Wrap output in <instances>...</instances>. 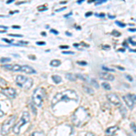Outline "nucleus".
Here are the masks:
<instances>
[{
	"mask_svg": "<svg viewBox=\"0 0 136 136\" xmlns=\"http://www.w3.org/2000/svg\"><path fill=\"white\" fill-rule=\"evenodd\" d=\"M3 41L7 42V43H8V44H12V43H13V41H10V40H8V39H6V38H4V39H3Z\"/></svg>",
	"mask_w": 136,
	"mask_h": 136,
	"instance_id": "obj_40",
	"label": "nucleus"
},
{
	"mask_svg": "<svg viewBox=\"0 0 136 136\" xmlns=\"http://www.w3.org/2000/svg\"><path fill=\"white\" fill-rule=\"evenodd\" d=\"M52 80L54 82V83H60L62 82V78L59 75H53L52 76Z\"/></svg>",
	"mask_w": 136,
	"mask_h": 136,
	"instance_id": "obj_15",
	"label": "nucleus"
},
{
	"mask_svg": "<svg viewBox=\"0 0 136 136\" xmlns=\"http://www.w3.org/2000/svg\"><path fill=\"white\" fill-rule=\"evenodd\" d=\"M108 17H109V18H115V15H108Z\"/></svg>",
	"mask_w": 136,
	"mask_h": 136,
	"instance_id": "obj_46",
	"label": "nucleus"
},
{
	"mask_svg": "<svg viewBox=\"0 0 136 136\" xmlns=\"http://www.w3.org/2000/svg\"><path fill=\"white\" fill-rule=\"evenodd\" d=\"M76 77H78V78H80V79L84 81V82H86V83H89V82H90V80H91L88 76L83 75H80V74H77V75H76Z\"/></svg>",
	"mask_w": 136,
	"mask_h": 136,
	"instance_id": "obj_13",
	"label": "nucleus"
},
{
	"mask_svg": "<svg viewBox=\"0 0 136 136\" xmlns=\"http://www.w3.org/2000/svg\"><path fill=\"white\" fill-rule=\"evenodd\" d=\"M38 11H45V10H47V6L46 5H43V6H40V7H38Z\"/></svg>",
	"mask_w": 136,
	"mask_h": 136,
	"instance_id": "obj_19",
	"label": "nucleus"
},
{
	"mask_svg": "<svg viewBox=\"0 0 136 136\" xmlns=\"http://www.w3.org/2000/svg\"><path fill=\"white\" fill-rule=\"evenodd\" d=\"M112 34H113V35H116V36H119V35H120V33H119V32H117V31H113V32H112Z\"/></svg>",
	"mask_w": 136,
	"mask_h": 136,
	"instance_id": "obj_31",
	"label": "nucleus"
},
{
	"mask_svg": "<svg viewBox=\"0 0 136 136\" xmlns=\"http://www.w3.org/2000/svg\"><path fill=\"white\" fill-rule=\"evenodd\" d=\"M106 0H99L97 2H95V5H101V4H103V3H105Z\"/></svg>",
	"mask_w": 136,
	"mask_h": 136,
	"instance_id": "obj_28",
	"label": "nucleus"
},
{
	"mask_svg": "<svg viewBox=\"0 0 136 136\" xmlns=\"http://www.w3.org/2000/svg\"><path fill=\"white\" fill-rule=\"evenodd\" d=\"M61 64V61L58 60V59H54L50 62V65L51 66H54V67H57Z\"/></svg>",
	"mask_w": 136,
	"mask_h": 136,
	"instance_id": "obj_14",
	"label": "nucleus"
},
{
	"mask_svg": "<svg viewBox=\"0 0 136 136\" xmlns=\"http://www.w3.org/2000/svg\"><path fill=\"white\" fill-rule=\"evenodd\" d=\"M72 15V12H70L68 15H64V16H65V17H67V16H69V15Z\"/></svg>",
	"mask_w": 136,
	"mask_h": 136,
	"instance_id": "obj_51",
	"label": "nucleus"
},
{
	"mask_svg": "<svg viewBox=\"0 0 136 136\" xmlns=\"http://www.w3.org/2000/svg\"><path fill=\"white\" fill-rule=\"evenodd\" d=\"M115 24H116L117 26H119L120 27H125V26H126L125 24H122V23L120 22V21H116V22H115Z\"/></svg>",
	"mask_w": 136,
	"mask_h": 136,
	"instance_id": "obj_25",
	"label": "nucleus"
},
{
	"mask_svg": "<svg viewBox=\"0 0 136 136\" xmlns=\"http://www.w3.org/2000/svg\"><path fill=\"white\" fill-rule=\"evenodd\" d=\"M65 77H66L68 80L73 81V82L76 81V77L75 76V75H73V74H66V75H65Z\"/></svg>",
	"mask_w": 136,
	"mask_h": 136,
	"instance_id": "obj_16",
	"label": "nucleus"
},
{
	"mask_svg": "<svg viewBox=\"0 0 136 136\" xmlns=\"http://www.w3.org/2000/svg\"><path fill=\"white\" fill-rule=\"evenodd\" d=\"M65 3H66V1H64V2H61L60 4H65Z\"/></svg>",
	"mask_w": 136,
	"mask_h": 136,
	"instance_id": "obj_59",
	"label": "nucleus"
},
{
	"mask_svg": "<svg viewBox=\"0 0 136 136\" xmlns=\"http://www.w3.org/2000/svg\"><path fill=\"white\" fill-rule=\"evenodd\" d=\"M65 34H67V35H72V34L69 33V32H65Z\"/></svg>",
	"mask_w": 136,
	"mask_h": 136,
	"instance_id": "obj_55",
	"label": "nucleus"
},
{
	"mask_svg": "<svg viewBox=\"0 0 136 136\" xmlns=\"http://www.w3.org/2000/svg\"><path fill=\"white\" fill-rule=\"evenodd\" d=\"M75 46H76V47H78V46H79V44H75Z\"/></svg>",
	"mask_w": 136,
	"mask_h": 136,
	"instance_id": "obj_57",
	"label": "nucleus"
},
{
	"mask_svg": "<svg viewBox=\"0 0 136 136\" xmlns=\"http://www.w3.org/2000/svg\"><path fill=\"white\" fill-rule=\"evenodd\" d=\"M118 51H120V52H124L125 49H123V48H121V49H118Z\"/></svg>",
	"mask_w": 136,
	"mask_h": 136,
	"instance_id": "obj_52",
	"label": "nucleus"
},
{
	"mask_svg": "<svg viewBox=\"0 0 136 136\" xmlns=\"http://www.w3.org/2000/svg\"><path fill=\"white\" fill-rule=\"evenodd\" d=\"M106 97H107V99H108V101H109L111 103H113V105H116V106L121 105L120 98H119L115 94H109V95H107Z\"/></svg>",
	"mask_w": 136,
	"mask_h": 136,
	"instance_id": "obj_9",
	"label": "nucleus"
},
{
	"mask_svg": "<svg viewBox=\"0 0 136 136\" xmlns=\"http://www.w3.org/2000/svg\"><path fill=\"white\" fill-rule=\"evenodd\" d=\"M131 127H132V129L133 130V132H135V123H134V122H132V123H131Z\"/></svg>",
	"mask_w": 136,
	"mask_h": 136,
	"instance_id": "obj_35",
	"label": "nucleus"
},
{
	"mask_svg": "<svg viewBox=\"0 0 136 136\" xmlns=\"http://www.w3.org/2000/svg\"><path fill=\"white\" fill-rule=\"evenodd\" d=\"M102 86L103 87L105 90H110V89H111V86H110V84L108 83H102Z\"/></svg>",
	"mask_w": 136,
	"mask_h": 136,
	"instance_id": "obj_21",
	"label": "nucleus"
},
{
	"mask_svg": "<svg viewBox=\"0 0 136 136\" xmlns=\"http://www.w3.org/2000/svg\"><path fill=\"white\" fill-rule=\"evenodd\" d=\"M100 77L103 80H107V81H113L114 80V76L113 75H111V74H108V73L106 72H103V73H100Z\"/></svg>",
	"mask_w": 136,
	"mask_h": 136,
	"instance_id": "obj_12",
	"label": "nucleus"
},
{
	"mask_svg": "<svg viewBox=\"0 0 136 136\" xmlns=\"http://www.w3.org/2000/svg\"><path fill=\"white\" fill-rule=\"evenodd\" d=\"M64 9H65V7H62V8H60V9H57V10H56V12L62 11V10H64Z\"/></svg>",
	"mask_w": 136,
	"mask_h": 136,
	"instance_id": "obj_47",
	"label": "nucleus"
},
{
	"mask_svg": "<svg viewBox=\"0 0 136 136\" xmlns=\"http://www.w3.org/2000/svg\"><path fill=\"white\" fill-rule=\"evenodd\" d=\"M13 1H14V0H9V1H7V4H10V3H12Z\"/></svg>",
	"mask_w": 136,
	"mask_h": 136,
	"instance_id": "obj_54",
	"label": "nucleus"
},
{
	"mask_svg": "<svg viewBox=\"0 0 136 136\" xmlns=\"http://www.w3.org/2000/svg\"><path fill=\"white\" fill-rule=\"evenodd\" d=\"M102 48L103 49H108V48H110L109 45H102Z\"/></svg>",
	"mask_w": 136,
	"mask_h": 136,
	"instance_id": "obj_43",
	"label": "nucleus"
},
{
	"mask_svg": "<svg viewBox=\"0 0 136 136\" xmlns=\"http://www.w3.org/2000/svg\"><path fill=\"white\" fill-rule=\"evenodd\" d=\"M0 62L1 63H7V62H10V58H7V57H2L0 59Z\"/></svg>",
	"mask_w": 136,
	"mask_h": 136,
	"instance_id": "obj_22",
	"label": "nucleus"
},
{
	"mask_svg": "<svg viewBox=\"0 0 136 136\" xmlns=\"http://www.w3.org/2000/svg\"><path fill=\"white\" fill-rule=\"evenodd\" d=\"M129 31H130V32H135V28H130Z\"/></svg>",
	"mask_w": 136,
	"mask_h": 136,
	"instance_id": "obj_48",
	"label": "nucleus"
},
{
	"mask_svg": "<svg viewBox=\"0 0 136 136\" xmlns=\"http://www.w3.org/2000/svg\"><path fill=\"white\" fill-rule=\"evenodd\" d=\"M125 77H126V78H127L129 81H132V76H130V75H125Z\"/></svg>",
	"mask_w": 136,
	"mask_h": 136,
	"instance_id": "obj_39",
	"label": "nucleus"
},
{
	"mask_svg": "<svg viewBox=\"0 0 136 136\" xmlns=\"http://www.w3.org/2000/svg\"><path fill=\"white\" fill-rule=\"evenodd\" d=\"M102 70H104V71H108V72H113L114 70H113V68H109V67H107V66H102Z\"/></svg>",
	"mask_w": 136,
	"mask_h": 136,
	"instance_id": "obj_24",
	"label": "nucleus"
},
{
	"mask_svg": "<svg viewBox=\"0 0 136 136\" xmlns=\"http://www.w3.org/2000/svg\"><path fill=\"white\" fill-rule=\"evenodd\" d=\"M3 115H4V112L1 110V107H0V117H2Z\"/></svg>",
	"mask_w": 136,
	"mask_h": 136,
	"instance_id": "obj_42",
	"label": "nucleus"
},
{
	"mask_svg": "<svg viewBox=\"0 0 136 136\" xmlns=\"http://www.w3.org/2000/svg\"><path fill=\"white\" fill-rule=\"evenodd\" d=\"M63 54H74V52H71V51H64V52H63Z\"/></svg>",
	"mask_w": 136,
	"mask_h": 136,
	"instance_id": "obj_34",
	"label": "nucleus"
},
{
	"mask_svg": "<svg viewBox=\"0 0 136 136\" xmlns=\"http://www.w3.org/2000/svg\"><path fill=\"white\" fill-rule=\"evenodd\" d=\"M82 2H83V0H80V1H78V2H77V3H78V4H81Z\"/></svg>",
	"mask_w": 136,
	"mask_h": 136,
	"instance_id": "obj_58",
	"label": "nucleus"
},
{
	"mask_svg": "<svg viewBox=\"0 0 136 136\" xmlns=\"http://www.w3.org/2000/svg\"><path fill=\"white\" fill-rule=\"evenodd\" d=\"M11 71H14V72H20V71H21V65H19V64L12 65Z\"/></svg>",
	"mask_w": 136,
	"mask_h": 136,
	"instance_id": "obj_18",
	"label": "nucleus"
},
{
	"mask_svg": "<svg viewBox=\"0 0 136 136\" xmlns=\"http://www.w3.org/2000/svg\"><path fill=\"white\" fill-rule=\"evenodd\" d=\"M29 58H33V60H35V56L34 55H29Z\"/></svg>",
	"mask_w": 136,
	"mask_h": 136,
	"instance_id": "obj_49",
	"label": "nucleus"
},
{
	"mask_svg": "<svg viewBox=\"0 0 136 136\" xmlns=\"http://www.w3.org/2000/svg\"><path fill=\"white\" fill-rule=\"evenodd\" d=\"M1 93L7 96V98L13 99L16 96V91L12 88V87H7V88H1Z\"/></svg>",
	"mask_w": 136,
	"mask_h": 136,
	"instance_id": "obj_8",
	"label": "nucleus"
},
{
	"mask_svg": "<svg viewBox=\"0 0 136 136\" xmlns=\"http://www.w3.org/2000/svg\"><path fill=\"white\" fill-rule=\"evenodd\" d=\"M95 15L98 16V17H104V16H105V15H104L103 13H101V14H95Z\"/></svg>",
	"mask_w": 136,
	"mask_h": 136,
	"instance_id": "obj_33",
	"label": "nucleus"
},
{
	"mask_svg": "<svg viewBox=\"0 0 136 136\" xmlns=\"http://www.w3.org/2000/svg\"><path fill=\"white\" fill-rule=\"evenodd\" d=\"M90 120V114L84 107L77 108L72 116V122L74 125L76 127H81L83 125L86 124Z\"/></svg>",
	"mask_w": 136,
	"mask_h": 136,
	"instance_id": "obj_2",
	"label": "nucleus"
},
{
	"mask_svg": "<svg viewBox=\"0 0 136 136\" xmlns=\"http://www.w3.org/2000/svg\"><path fill=\"white\" fill-rule=\"evenodd\" d=\"M13 28H20V27H19V26H13Z\"/></svg>",
	"mask_w": 136,
	"mask_h": 136,
	"instance_id": "obj_53",
	"label": "nucleus"
},
{
	"mask_svg": "<svg viewBox=\"0 0 136 136\" xmlns=\"http://www.w3.org/2000/svg\"><path fill=\"white\" fill-rule=\"evenodd\" d=\"M69 46L68 45H61L60 46V48H62V49H65V48H68Z\"/></svg>",
	"mask_w": 136,
	"mask_h": 136,
	"instance_id": "obj_41",
	"label": "nucleus"
},
{
	"mask_svg": "<svg viewBox=\"0 0 136 136\" xmlns=\"http://www.w3.org/2000/svg\"><path fill=\"white\" fill-rule=\"evenodd\" d=\"M7 30V27H4V26H0V33H5Z\"/></svg>",
	"mask_w": 136,
	"mask_h": 136,
	"instance_id": "obj_23",
	"label": "nucleus"
},
{
	"mask_svg": "<svg viewBox=\"0 0 136 136\" xmlns=\"http://www.w3.org/2000/svg\"><path fill=\"white\" fill-rule=\"evenodd\" d=\"M9 35H10V36H16V37H21V36H22L21 34H10Z\"/></svg>",
	"mask_w": 136,
	"mask_h": 136,
	"instance_id": "obj_37",
	"label": "nucleus"
},
{
	"mask_svg": "<svg viewBox=\"0 0 136 136\" xmlns=\"http://www.w3.org/2000/svg\"><path fill=\"white\" fill-rule=\"evenodd\" d=\"M118 130H119V127H117V126H112V127L108 128L105 131V136H114Z\"/></svg>",
	"mask_w": 136,
	"mask_h": 136,
	"instance_id": "obj_10",
	"label": "nucleus"
},
{
	"mask_svg": "<svg viewBox=\"0 0 136 136\" xmlns=\"http://www.w3.org/2000/svg\"><path fill=\"white\" fill-rule=\"evenodd\" d=\"M16 120V115H11L9 118H7L6 121L3 122L1 126V134L2 135H7L11 131V129L14 127Z\"/></svg>",
	"mask_w": 136,
	"mask_h": 136,
	"instance_id": "obj_4",
	"label": "nucleus"
},
{
	"mask_svg": "<svg viewBox=\"0 0 136 136\" xmlns=\"http://www.w3.org/2000/svg\"><path fill=\"white\" fill-rule=\"evenodd\" d=\"M29 136H45V133L41 131H34V132H32Z\"/></svg>",
	"mask_w": 136,
	"mask_h": 136,
	"instance_id": "obj_17",
	"label": "nucleus"
},
{
	"mask_svg": "<svg viewBox=\"0 0 136 136\" xmlns=\"http://www.w3.org/2000/svg\"><path fill=\"white\" fill-rule=\"evenodd\" d=\"M92 14H93L92 12H88V13H86V14H85V16H90Z\"/></svg>",
	"mask_w": 136,
	"mask_h": 136,
	"instance_id": "obj_44",
	"label": "nucleus"
},
{
	"mask_svg": "<svg viewBox=\"0 0 136 136\" xmlns=\"http://www.w3.org/2000/svg\"><path fill=\"white\" fill-rule=\"evenodd\" d=\"M15 83L18 86L22 87V88L26 89V90H28L33 85V80L31 79V78H29V77H27V76L19 75L15 78Z\"/></svg>",
	"mask_w": 136,
	"mask_h": 136,
	"instance_id": "obj_5",
	"label": "nucleus"
},
{
	"mask_svg": "<svg viewBox=\"0 0 136 136\" xmlns=\"http://www.w3.org/2000/svg\"><path fill=\"white\" fill-rule=\"evenodd\" d=\"M36 45H45V42H43V41H40V42H37V43H36Z\"/></svg>",
	"mask_w": 136,
	"mask_h": 136,
	"instance_id": "obj_38",
	"label": "nucleus"
},
{
	"mask_svg": "<svg viewBox=\"0 0 136 136\" xmlns=\"http://www.w3.org/2000/svg\"><path fill=\"white\" fill-rule=\"evenodd\" d=\"M129 42H130V43H131V44H132V45H135V40H134V39H133V40H132V38H129Z\"/></svg>",
	"mask_w": 136,
	"mask_h": 136,
	"instance_id": "obj_32",
	"label": "nucleus"
},
{
	"mask_svg": "<svg viewBox=\"0 0 136 136\" xmlns=\"http://www.w3.org/2000/svg\"><path fill=\"white\" fill-rule=\"evenodd\" d=\"M41 34H42V35H46V34H45V32H42V33H41Z\"/></svg>",
	"mask_w": 136,
	"mask_h": 136,
	"instance_id": "obj_56",
	"label": "nucleus"
},
{
	"mask_svg": "<svg viewBox=\"0 0 136 136\" xmlns=\"http://www.w3.org/2000/svg\"><path fill=\"white\" fill-rule=\"evenodd\" d=\"M3 68L7 69V70H11L12 65H11V64H4V65H3Z\"/></svg>",
	"mask_w": 136,
	"mask_h": 136,
	"instance_id": "obj_26",
	"label": "nucleus"
},
{
	"mask_svg": "<svg viewBox=\"0 0 136 136\" xmlns=\"http://www.w3.org/2000/svg\"><path fill=\"white\" fill-rule=\"evenodd\" d=\"M21 44H24V45H27L28 44V42H26V41H20Z\"/></svg>",
	"mask_w": 136,
	"mask_h": 136,
	"instance_id": "obj_45",
	"label": "nucleus"
},
{
	"mask_svg": "<svg viewBox=\"0 0 136 136\" xmlns=\"http://www.w3.org/2000/svg\"><path fill=\"white\" fill-rule=\"evenodd\" d=\"M20 72H24L26 74H35L36 73L34 68L28 66V65H21V71Z\"/></svg>",
	"mask_w": 136,
	"mask_h": 136,
	"instance_id": "obj_11",
	"label": "nucleus"
},
{
	"mask_svg": "<svg viewBox=\"0 0 136 136\" xmlns=\"http://www.w3.org/2000/svg\"><path fill=\"white\" fill-rule=\"evenodd\" d=\"M6 84H7V82H5V80H3L2 78H0V86L6 85Z\"/></svg>",
	"mask_w": 136,
	"mask_h": 136,
	"instance_id": "obj_29",
	"label": "nucleus"
},
{
	"mask_svg": "<svg viewBox=\"0 0 136 136\" xmlns=\"http://www.w3.org/2000/svg\"><path fill=\"white\" fill-rule=\"evenodd\" d=\"M50 32H51V33H53V34H58V31H56L55 29H51Z\"/></svg>",
	"mask_w": 136,
	"mask_h": 136,
	"instance_id": "obj_36",
	"label": "nucleus"
},
{
	"mask_svg": "<svg viewBox=\"0 0 136 136\" xmlns=\"http://www.w3.org/2000/svg\"><path fill=\"white\" fill-rule=\"evenodd\" d=\"M91 83H93V84H94V85H95V87H96V88H98L99 87V84H98V83H97V82H95V80L94 79H91V81H90Z\"/></svg>",
	"mask_w": 136,
	"mask_h": 136,
	"instance_id": "obj_27",
	"label": "nucleus"
},
{
	"mask_svg": "<svg viewBox=\"0 0 136 136\" xmlns=\"http://www.w3.org/2000/svg\"><path fill=\"white\" fill-rule=\"evenodd\" d=\"M45 95H46V92H45V89L43 87H38L33 93L32 101L37 107H41L43 101L45 98Z\"/></svg>",
	"mask_w": 136,
	"mask_h": 136,
	"instance_id": "obj_3",
	"label": "nucleus"
},
{
	"mask_svg": "<svg viewBox=\"0 0 136 136\" xmlns=\"http://www.w3.org/2000/svg\"><path fill=\"white\" fill-rule=\"evenodd\" d=\"M29 121H30V114H29V113L24 112L22 114V117L19 120V122L17 123H15V125H14V127H13V132H15V134H19L21 128H22L24 125L27 124Z\"/></svg>",
	"mask_w": 136,
	"mask_h": 136,
	"instance_id": "obj_6",
	"label": "nucleus"
},
{
	"mask_svg": "<svg viewBox=\"0 0 136 136\" xmlns=\"http://www.w3.org/2000/svg\"><path fill=\"white\" fill-rule=\"evenodd\" d=\"M116 67H117L118 69H120V70H124V68H123V67H121V66H116Z\"/></svg>",
	"mask_w": 136,
	"mask_h": 136,
	"instance_id": "obj_50",
	"label": "nucleus"
},
{
	"mask_svg": "<svg viewBox=\"0 0 136 136\" xmlns=\"http://www.w3.org/2000/svg\"><path fill=\"white\" fill-rule=\"evenodd\" d=\"M78 95L75 90H71V89H68V90H64L61 93H58L56 95L54 96L52 102H51V107L54 108L56 104H58L59 102H67L69 101H74V102H78Z\"/></svg>",
	"mask_w": 136,
	"mask_h": 136,
	"instance_id": "obj_1",
	"label": "nucleus"
},
{
	"mask_svg": "<svg viewBox=\"0 0 136 136\" xmlns=\"http://www.w3.org/2000/svg\"><path fill=\"white\" fill-rule=\"evenodd\" d=\"M77 64H80V65H86L87 63L86 62H83V61H78V62H77Z\"/></svg>",
	"mask_w": 136,
	"mask_h": 136,
	"instance_id": "obj_30",
	"label": "nucleus"
},
{
	"mask_svg": "<svg viewBox=\"0 0 136 136\" xmlns=\"http://www.w3.org/2000/svg\"><path fill=\"white\" fill-rule=\"evenodd\" d=\"M83 89H84V91H85L86 93H88V94H91V95H93V94H94V91L92 90L91 88H89V87L83 86Z\"/></svg>",
	"mask_w": 136,
	"mask_h": 136,
	"instance_id": "obj_20",
	"label": "nucleus"
},
{
	"mask_svg": "<svg viewBox=\"0 0 136 136\" xmlns=\"http://www.w3.org/2000/svg\"><path fill=\"white\" fill-rule=\"evenodd\" d=\"M122 99L125 102L126 105L128 106L131 110L133 109L135 104V95H126L122 96Z\"/></svg>",
	"mask_w": 136,
	"mask_h": 136,
	"instance_id": "obj_7",
	"label": "nucleus"
}]
</instances>
